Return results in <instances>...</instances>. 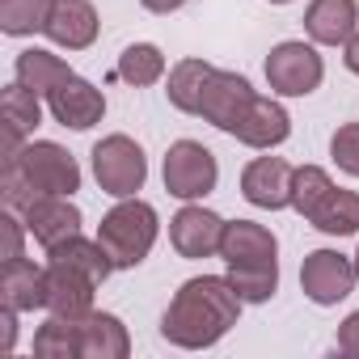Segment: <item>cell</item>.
I'll return each mask as SVG.
<instances>
[{"instance_id":"obj_1","label":"cell","mask_w":359,"mask_h":359,"mask_svg":"<svg viewBox=\"0 0 359 359\" xmlns=\"http://www.w3.org/2000/svg\"><path fill=\"white\" fill-rule=\"evenodd\" d=\"M241 309L245 300L237 296L229 275H195L173 292L161 317V338L177 351H208L237 325Z\"/></svg>"},{"instance_id":"obj_2","label":"cell","mask_w":359,"mask_h":359,"mask_svg":"<svg viewBox=\"0 0 359 359\" xmlns=\"http://www.w3.org/2000/svg\"><path fill=\"white\" fill-rule=\"evenodd\" d=\"M156 237H161V216H156V208L144 203L140 195H135V199H118V203L102 216V224H97V241L106 245L114 271L140 266V262L152 254Z\"/></svg>"},{"instance_id":"obj_3","label":"cell","mask_w":359,"mask_h":359,"mask_svg":"<svg viewBox=\"0 0 359 359\" xmlns=\"http://www.w3.org/2000/svg\"><path fill=\"white\" fill-rule=\"evenodd\" d=\"M89 169H93V182L97 191H106L110 199H135L148 182V156L144 148L114 131V135H102L89 152Z\"/></svg>"},{"instance_id":"obj_4","label":"cell","mask_w":359,"mask_h":359,"mask_svg":"<svg viewBox=\"0 0 359 359\" xmlns=\"http://www.w3.org/2000/svg\"><path fill=\"white\" fill-rule=\"evenodd\" d=\"M165 191L182 203H203L216 187H220V161L208 144L199 140H173L161 165Z\"/></svg>"},{"instance_id":"obj_5","label":"cell","mask_w":359,"mask_h":359,"mask_svg":"<svg viewBox=\"0 0 359 359\" xmlns=\"http://www.w3.org/2000/svg\"><path fill=\"white\" fill-rule=\"evenodd\" d=\"M262 72H266V85H271L275 97H309L325 81V60H321L317 43L287 39V43L271 47Z\"/></svg>"},{"instance_id":"obj_6","label":"cell","mask_w":359,"mask_h":359,"mask_svg":"<svg viewBox=\"0 0 359 359\" xmlns=\"http://www.w3.org/2000/svg\"><path fill=\"white\" fill-rule=\"evenodd\" d=\"M18 156L22 173L30 177V187L39 195H76L81 191V165L76 156L55 144V140H26L22 148H5Z\"/></svg>"},{"instance_id":"obj_7","label":"cell","mask_w":359,"mask_h":359,"mask_svg":"<svg viewBox=\"0 0 359 359\" xmlns=\"http://www.w3.org/2000/svg\"><path fill=\"white\" fill-rule=\"evenodd\" d=\"M359 283V266L355 254L342 250H313L300 262V292L317 304V309H334L342 304Z\"/></svg>"},{"instance_id":"obj_8","label":"cell","mask_w":359,"mask_h":359,"mask_svg":"<svg viewBox=\"0 0 359 359\" xmlns=\"http://www.w3.org/2000/svg\"><path fill=\"white\" fill-rule=\"evenodd\" d=\"M258 89L241 76V72H229V68H212L208 85H203V102H199V118L212 123L216 131L233 135L241 127V118L250 114Z\"/></svg>"},{"instance_id":"obj_9","label":"cell","mask_w":359,"mask_h":359,"mask_svg":"<svg viewBox=\"0 0 359 359\" xmlns=\"http://www.w3.org/2000/svg\"><path fill=\"white\" fill-rule=\"evenodd\" d=\"M224 216H216L212 208L203 203H182V212H177L169 220V245L177 250V258H216L220 254V241H224Z\"/></svg>"},{"instance_id":"obj_10","label":"cell","mask_w":359,"mask_h":359,"mask_svg":"<svg viewBox=\"0 0 359 359\" xmlns=\"http://www.w3.org/2000/svg\"><path fill=\"white\" fill-rule=\"evenodd\" d=\"M47 114L60 127H68V131H89V127H97L106 118V93L93 81H85V76L72 72L68 81H60L47 93Z\"/></svg>"},{"instance_id":"obj_11","label":"cell","mask_w":359,"mask_h":359,"mask_svg":"<svg viewBox=\"0 0 359 359\" xmlns=\"http://www.w3.org/2000/svg\"><path fill=\"white\" fill-rule=\"evenodd\" d=\"M292 173H296V165H287L283 156H254L241 169V195H245V203L262 208V212L292 208Z\"/></svg>"},{"instance_id":"obj_12","label":"cell","mask_w":359,"mask_h":359,"mask_svg":"<svg viewBox=\"0 0 359 359\" xmlns=\"http://www.w3.org/2000/svg\"><path fill=\"white\" fill-rule=\"evenodd\" d=\"M43 34L60 51H89L102 34V18L93 9V0H55Z\"/></svg>"},{"instance_id":"obj_13","label":"cell","mask_w":359,"mask_h":359,"mask_svg":"<svg viewBox=\"0 0 359 359\" xmlns=\"http://www.w3.org/2000/svg\"><path fill=\"white\" fill-rule=\"evenodd\" d=\"M22 220H26L30 237H34L43 250H51V245L76 237L81 224H85V216H81V208L72 203V195H43V199H34V203L22 212Z\"/></svg>"},{"instance_id":"obj_14","label":"cell","mask_w":359,"mask_h":359,"mask_svg":"<svg viewBox=\"0 0 359 359\" xmlns=\"http://www.w3.org/2000/svg\"><path fill=\"white\" fill-rule=\"evenodd\" d=\"M97 287L102 283L89 279L85 271L64 266V262H47V296H43V309L55 313V317H89Z\"/></svg>"},{"instance_id":"obj_15","label":"cell","mask_w":359,"mask_h":359,"mask_svg":"<svg viewBox=\"0 0 359 359\" xmlns=\"http://www.w3.org/2000/svg\"><path fill=\"white\" fill-rule=\"evenodd\" d=\"M292 135V114L283 110V102L271 93V97H254L250 114L241 118V127L233 131V140H241L245 148H258V152H275L279 144H287Z\"/></svg>"},{"instance_id":"obj_16","label":"cell","mask_w":359,"mask_h":359,"mask_svg":"<svg viewBox=\"0 0 359 359\" xmlns=\"http://www.w3.org/2000/svg\"><path fill=\"white\" fill-rule=\"evenodd\" d=\"M224 266H258V262H279V237L258 224V220H229L224 241H220Z\"/></svg>"},{"instance_id":"obj_17","label":"cell","mask_w":359,"mask_h":359,"mask_svg":"<svg viewBox=\"0 0 359 359\" xmlns=\"http://www.w3.org/2000/svg\"><path fill=\"white\" fill-rule=\"evenodd\" d=\"M359 30V5L355 0H309L304 9V34L317 47H346Z\"/></svg>"},{"instance_id":"obj_18","label":"cell","mask_w":359,"mask_h":359,"mask_svg":"<svg viewBox=\"0 0 359 359\" xmlns=\"http://www.w3.org/2000/svg\"><path fill=\"white\" fill-rule=\"evenodd\" d=\"M43 296H47V266H39L34 258L0 262V304H13L18 313H34L43 309Z\"/></svg>"},{"instance_id":"obj_19","label":"cell","mask_w":359,"mask_h":359,"mask_svg":"<svg viewBox=\"0 0 359 359\" xmlns=\"http://www.w3.org/2000/svg\"><path fill=\"white\" fill-rule=\"evenodd\" d=\"M131 355V334L123 317L93 309L81 317V359H127Z\"/></svg>"},{"instance_id":"obj_20","label":"cell","mask_w":359,"mask_h":359,"mask_svg":"<svg viewBox=\"0 0 359 359\" xmlns=\"http://www.w3.org/2000/svg\"><path fill=\"white\" fill-rule=\"evenodd\" d=\"M43 102L34 89L26 85H5V93H0V110H5V144L9 148H22L26 140H34V127L43 123Z\"/></svg>"},{"instance_id":"obj_21","label":"cell","mask_w":359,"mask_h":359,"mask_svg":"<svg viewBox=\"0 0 359 359\" xmlns=\"http://www.w3.org/2000/svg\"><path fill=\"white\" fill-rule=\"evenodd\" d=\"M212 76V64L191 55V60H177L169 72H165V97L173 110L182 114H199V102H203V85Z\"/></svg>"},{"instance_id":"obj_22","label":"cell","mask_w":359,"mask_h":359,"mask_svg":"<svg viewBox=\"0 0 359 359\" xmlns=\"http://www.w3.org/2000/svg\"><path fill=\"white\" fill-rule=\"evenodd\" d=\"M72 76V68L55 55V51H47V47H26L18 60H13V81L18 85H26V89H34L39 97H47L60 81H68Z\"/></svg>"},{"instance_id":"obj_23","label":"cell","mask_w":359,"mask_h":359,"mask_svg":"<svg viewBox=\"0 0 359 359\" xmlns=\"http://www.w3.org/2000/svg\"><path fill=\"white\" fill-rule=\"evenodd\" d=\"M47 262L76 266V271H85L89 279H97V283H106V279H110V271H114V262H110L106 245H102L97 237H85V233H76V237H68V241L51 245V250H47Z\"/></svg>"},{"instance_id":"obj_24","label":"cell","mask_w":359,"mask_h":359,"mask_svg":"<svg viewBox=\"0 0 359 359\" xmlns=\"http://www.w3.org/2000/svg\"><path fill=\"white\" fill-rule=\"evenodd\" d=\"M309 224L325 237H355L359 233V191L334 187L325 195V203L309 216Z\"/></svg>"},{"instance_id":"obj_25","label":"cell","mask_w":359,"mask_h":359,"mask_svg":"<svg viewBox=\"0 0 359 359\" xmlns=\"http://www.w3.org/2000/svg\"><path fill=\"white\" fill-rule=\"evenodd\" d=\"M118 81H127L131 89H148L156 81H165L169 64H165V51L156 43H131L123 55H118Z\"/></svg>"},{"instance_id":"obj_26","label":"cell","mask_w":359,"mask_h":359,"mask_svg":"<svg viewBox=\"0 0 359 359\" xmlns=\"http://www.w3.org/2000/svg\"><path fill=\"white\" fill-rule=\"evenodd\" d=\"M34 355L39 359H81V317H47L34 330Z\"/></svg>"},{"instance_id":"obj_27","label":"cell","mask_w":359,"mask_h":359,"mask_svg":"<svg viewBox=\"0 0 359 359\" xmlns=\"http://www.w3.org/2000/svg\"><path fill=\"white\" fill-rule=\"evenodd\" d=\"M55 0H0V34L9 39H30L43 34Z\"/></svg>"},{"instance_id":"obj_28","label":"cell","mask_w":359,"mask_h":359,"mask_svg":"<svg viewBox=\"0 0 359 359\" xmlns=\"http://www.w3.org/2000/svg\"><path fill=\"white\" fill-rule=\"evenodd\" d=\"M229 283L245 304H266L279 292V262H258V266H224Z\"/></svg>"},{"instance_id":"obj_29","label":"cell","mask_w":359,"mask_h":359,"mask_svg":"<svg viewBox=\"0 0 359 359\" xmlns=\"http://www.w3.org/2000/svg\"><path fill=\"white\" fill-rule=\"evenodd\" d=\"M330 191H334V177L321 165H296V173H292V212L309 220L325 203Z\"/></svg>"},{"instance_id":"obj_30","label":"cell","mask_w":359,"mask_h":359,"mask_svg":"<svg viewBox=\"0 0 359 359\" xmlns=\"http://www.w3.org/2000/svg\"><path fill=\"white\" fill-rule=\"evenodd\" d=\"M330 156L346 177H359V123H342L330 135Z\"/></svg>"},{"instance_id":"obj_31","label":"cell","mask_w":359,"mask_h":359,"mask_svg":"<svg viewBox=\"0 0 359 359\" xmlns=\"http://www.w3.org/2000/svg\"><path fill=\"white\" fill-rule=\"evenodd\" d=\"M26 220L22 212L5 208L0 212V262H13V258H26Z\"/></svg>"},{"instance_id":"obj_32","label":"cell","mask_w":359,"mask_h":359,"mask_svg":"<svg viewBox=\"0 0 359 359\" xmlns=\"http://www.w3.org/2000/svg\"><path fill=\"white\" fill-rule=\"evenodd\" d=\"M338 351L351 355V359H359V309L342 317V325H338Z\"/></svg>"},{"instance_id":"obj_33","label":"cell","mask_w":359,"mask_h":359,"mask_svg":"<svg viewBox=\"0 0 359 359\" xmlns=\"http://www.w3.org/2000/svg\"><path fill=\"white\" fill-rule=\"evenodd\" d=\"M18 309L13 304H5V309H0V351H5V355H13L18 351Z\"/></svg>"},{"instance_id":"obj_34","label":"cell","mask_w":359,"mask_h":359,"mask_svg":"<svg viewBox=\"0 0 359 359\" xmlns=\"http://www.w3.org/2000/svg\"><path fill=\"white\" fill-rule=\"evenodd\" d=\"M140 5L148 9V13H177V9H182V5H191V0H140Z\"/></svg>"},{"instance_id":"obj_35","label":"cell","mask_w":359,"mask_h":359,"mask_svg":"<svg viewBox=\"0 0 359 359\" xmlns=\"http://www.w3.org/2000/svg\"><path fill=\"white\" fill-rule=\"evenodd\" d=\"M342 64H346V72H355L359 76V30L351 34V43L342 47Z\"/></svg>"},{"instance_id":"obj_36","label":"cell","mask_w":359,"mask_h":359,"mask_svg":"<svg viewBox=\"0 0 359 359\" xmlns=\"http://www.w3.org/2000/svg\"><path fill=\"white\" fill-rule=\"evenodd\" d=\"M271 5H292V0H271Z\"/></svg>"},{"instance_id":"obj_37","label":"cell","mask_w":359,"mask_h":359,"mask_svg":"<svg viewBox=\"0 0 359 359\" xmlns=\"http://www.w3.org/2000/svg\"><path fill=\"white\" fill-rule=\"evenodd\" d=\"M355 266H359V250H355Z\"/></svg>"}]
</instances>
